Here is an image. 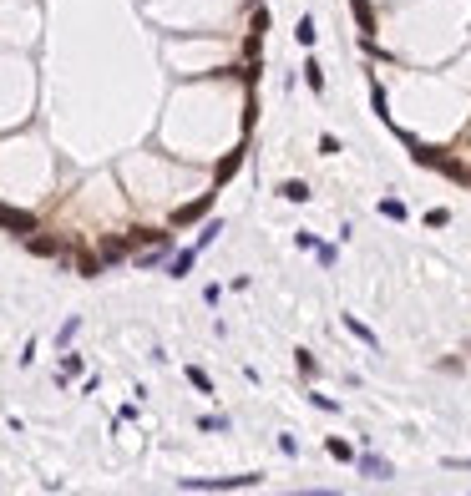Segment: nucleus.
<instances>
[{
    "mask_svg": "<svg viewBox=\"0 0 471 496\" xmlns=\"http://www.w3.org/2000/svg\"><path fill=\"white\" fill-rule=\"evenodd\" d=\"M426 223H431V228H446L451 213H446V208H436V213H426Z\"/></svg>",
    "mask_w": 471,
    "mask_h": 496,
    "instance_id": "obj_23",
    "label": "nucleus"
},
{
    "mask_svg": "<svg viewBox=\"0 0 471 496\" xmlns=\"http://www.w3.org/2000/svg\"><path fill=\"white\" fill-rule=\"evenodd\" d=\"M208 208H213V193H208V198H198V203H188V208H178V213H173V223H193V218H203Z\"/></svg>",
    "mask_w": 471,
    "mask_h": 496,
    "instance_id": "obj_5",
    "label": "nucleus"
},
{
    "mask_svg": "<svg viewBox=\"0 0 471 496\" xmlns=\"http://www.w3.org/2000/svg\"><path fill=\"white\" fill-rule=\"evenodd\" d=\"M239 162H243V158H239V152H228V158H224V162H218V177H233V173H239Z\"/></svg>",
    "mask_w": 471,
    "mask_h": 496,
    "instance_id": "obj_18",
    "label": "nucleus"
},
{
    "mask_svg": "<svg viewBox=\"0 0 471 496\" xmlns=\"http://www.w3.org/2000/svg\"><path fill=\"white\" fill-rule=\"evenodd\" d=\"M355 16H360V31L370 36V31H375V21H370V5H365V0H355Z\"/></svg>",
    "mask_w": 471,
    "mask_h": 496,
    "instance_id": "obj_17",
    "label": "nucleus"
},
{
    "mask_svg": "<svg viewBox=\"0 0 471 496\" xmlns=\"http://www.w3.org/2000/svg\"><path fill=\"white\" fill-rule=\"evenodd\" d=\"M339 324H345V330H350V334H355V339H365V345H370V349H375V345H381V339H375V330H370V324H360V319H350V314H345V319H339Z\"/></svg>",
    "mask_w": 471,
    "mask_h": 496,
    "instance_id": "obj_8",
    "label": "nucleus"
},
{
    "mask_svg": "<svg viewBox=\"0 0 471 496\" xmlns=\"http://www.w3.org/2000/svg\"><path fill=\"white\" fill-rule=\"evenodd\" d=\"M314 258H319V264H324V269H335V258H339V253H335V248H330V243H319V248H314Z\"/></svg>",
    "mask_w": 471,
    "mask_h": 496,
    "instance_id": "obj_20",
    "label": "nucleus"
},
{
    "mask_svg": "<svg viewBox=\"0 0 471 496\" xmlns=\"http://www.w3.org/2000/svg\"><path fill=\"white\" fill-rule=\"evenodd\" d=\"M218 233H224V223H208V228L198 233V248H208V243H213V238H218Z\"/></svg>",
    "mask_w": 471,
    "mask_h": 496,
    "instance_id": "obj_22",
    "label": "nucleus"
},
{
    "mask_svg": "<svg viewBox=\"0 0 471 496\" xmlns=\"http://www.w3.org/2000/svg\"><path fill=\"white\" fill-rule=\"evenodd\" d=\"M446 466H451V471H471V461H466V456H451Z\"/></svg>",
    "mask_w": 471,
    "mask_h": 496,
    "instance_id": "obj_24",
    "label": "nucleus"
},
{
    "mask_svg": "<svg viewBox=\"0 0 471 496\" xmlns=\"http://www.w3.org/2000/svg\"><path fill=\"white\" fill-rule=\"evenodd\" d=\"M381 213H385V218H405V203H400V198H385Z\"/></svg>",
    "mask_w": 471,
    "mask_h": 496,
    "instance_id": "obj_19",
    "label": "nucleus"
},
{
    "mask_svg": "<svg viewBox=\"0 0 471 496\" xmlns=\"http://www.w3.org/2000/svg\"><path fill=\"white\" fill-rule=\"evenodd\" d=\"M198 425H203V430H228V415H203Z\"/></svg>",
    "mask_w": 471,
    "mask_h": 496,
    "instance_id": "obj_21",
    "label": "nucleus"
},
{
    "mask_svg": "<svg viewBox=\"0 0 471 496\" xmlns=\"http://www.w3.org/2000/svg\"><path fill=\"white\" fill-rule=\"evenodd\" d=\"M294 36H299V46H314V36H319V31H314V21L304 16V21H299V31H294Z\"/></svg>",
    "mask_w": 471,
    "mask_h": 496,
    "instance_id": "obj_15",
    "label": "nucleus"
},
{
    "mask_svg": "<svg viewBox=\"0 0 471 496\" xmlns=\"http://www.w3.org/2000/svg\"><path fill=\"white\" fill-rule=\"evenodd\" d=\"M71 375H82V355H67V360H61V385H67Z\"/></svg>",
    "mask_w": 471,
    "mask_h": 496,
    "instance_id": "obj_12",
    "label": "nucleus"
},
{
    "mask_svg": "<svg viewBox=\"0 0 471 496\" xmlns=\"http://www.w3.org/2000/svg\"><path fill=\"white\" fill-rule=\"evenodd\" d=\"M228 486H258V476H228V481H182V491H228Z\"/></svg>",
    "mask_w": 471,
    "mask_h": 496,
    "instance_id": "obj_3",
    "label": "nucleus"
},
{
    "mask_svg": "<svg viewBox=\"0 0 471 496\" xmlns=\"http://www.w3.org/2000/svg\"><path fill=\"white\" fill-rule=\"evenodd\" d=\"M355 471H360L365 481H396V466H390L385 456H375V451H360V456H355Z\"/></svg>",
    "mask_w": 471,
    "mask_h": 496,
    "instance_id": "obj_1",
    "label": "nucleus"
},
{
    "mask_svg": "<svg viewBox=\"0 0 471 496\" xmlns=\"http://www.w3.org/2000/svg\"><path fill=\"white\" fill-rule=\"evenodd\" d=\"M279 198H284V203H309V182L289 177V182H284V188H279Z\"/></svg>",
    "mask_w": 471,
    "mask_h": 496,
    "instance_id": "obj_7",
    "label": "nucleus"
},
{
    "mask_svg": "<svg viewBox=\"0 0 471 496\" xmlns=\"http://www.w3.org/2000/svg\"><path fill=\"white\" fill-rule=\"evenodd\" d=\"M324 451H330L335 461H345V466H355V456H360L355 446H350V441H339V436H330V441H324Z\"/></svg>",
    "mask_w": 471,
    "mask_h": 496,
    "instance_id": "obj_6",
    "label": "nucleus"
},
{
    "mask_svg": "<svg viewBox=\"0 0 471 496\" xmlns=\"http://www.w3.org/2000/svg\"><path fill=\"white\" fill-rule=\"evenodd\" d=\"M294 364H299V375H309V380L319 375V360H314L309 349H299V355H294Z\"/></svg>",
    "mask_w": 471,
    "mask_h": 496,
    "instance_id": "obj_10",
    "label": "nucleus"
},
{
    "mask_svg": "<svg viewBox=\"0 0 471 496\" xmlns=\"http://www.w3.org/2000/svg\"><path fill=\"white\" fill-rule=\"evenodd\" d=\"M193 264H198V248H182L173 264H167V273H173V279H188V273H193Z\"/></svg>",
    "mask_w": 471,
    "mask_h": 496,
    "instance_id": "obj_4",
    "label": "nucleus"
},
{
    "mask_svg": "<svg viewBox=\"0 0 471 496\" xmlns=\"http://www.w3.org/2000/svg\"><path fill=\"white\" fill-rule=\"evenodd\" d=\"M25 243H31V253H41V258L61 253V243H56V238H36V233H31V238H25Z\"/></svg>",
    "mask_w": 471,
    "mask_h": 496,
    "instance_id": "obj_9",
    "label": "nucleus"
},
{
    "mask_svg": "<svg viewBox=\"0 0 471 496\" xmlns=\"http://www.w3.org/2000/svg\"><path fill=\"white\" fill-rule=\"evenodd\" d=\"M122 253H127V243H117V238H112V243H101V264H117Z\"/></svg>",
    "mask_w": 471,
    "mask_h": 496,
    "instance_id": "obj_11",
    "label": "nucleus"
},
{
    "mask_svg": "<svg viewBox=\"0 0 471 496\" xmlns=\"http://www.w3.org/2000/svg\"><path fill=\"white\" fill-rule=\"evenodd\" d=\"M0 228L16 233V238H31V233H36V218L21 213V208H5V203H0Z\"/></svg>",
    "mask_w": 471,
    "mask_h": 496,
    "instance_id": "obj_2",
    "label": "nucleus"
},
{
    "mask_svg": "<svg viewBox=\"0 0 471 496\" xmlns=\"http://www.w3.org/2000/svg\"><path fill=\"white\" fill-rule=\"evenodd\" d=\"M76 330H82V319H67V324H61V334H56V345H61V349H67V345H71V339H76Z\"/></svg>",
    "mask_w": 471,
    "mask_h": 496,
    "instance_id": "obj_14",
    "label": "nucleus"
},
{
    "mask_svg": "<svg viewBox=\"0 0 471 496\" xmlns=\"http://www.w3.org/2000/svg\"><path fill=\"white\" fill-rule=\"evenodd\" d=\"M304 82H309V91H324V71H319V66H314V61H309V66H304Z\"/></svg>",
    "mask_w": 471,
    "mask_h": 496,
    "instance_id": "obj_16",
    "label": "nucleus"
},
{
    "mask_svg": "<svg viewBox=\"0 0 471 496\" xmlns=\"http://www.w3.org/2000/svg\"><path fill=\"white\" fill-rule=\"evenodd\" d=\"M188 380H193V385H198V390H203V395H213V380H208V375L198 370V364H188Z\"/></svg>",
    "mask_w": 471,
    "mask_h": 496,
    "instance_id": "obj_13",
    "label": "nucleus"
}]
</instances>
